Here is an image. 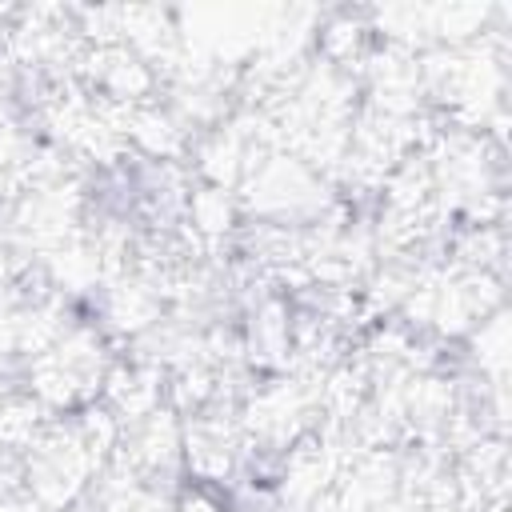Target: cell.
I'll return each instance as SVG.
<instances>
[{"mask_svg":"<svg viewBox=\"0 0 512 512\" xmlns=\"http://www.w3.org/2000/svg\"><path fill=\"white\" fill-rule=\"evenodd\" d=\"M184 512H216V508H212V504H204L200 496H192V500L184 504Z\"/></svg>","mask_w":512,"mask_h":512,"instance_id":"obj_1","label":"cell"}]
</instances>
